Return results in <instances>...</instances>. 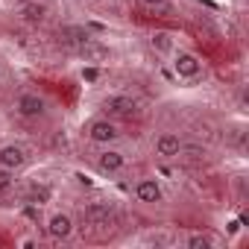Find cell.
Returning <instances> with one entry per match:
<instances>
[{
  "instance_id": "cell-1",
  "label": "cell",
  "mask_w": 249,
  "mask_h": 249,
  "mask_svg": "<svg viewBox=\"0 0 249 249\" xmlns=\"http://www.w3.org/2000/svg\"><path fill=\"white\" fill-rule=\"evenodd\" d=\"M88 135H91V141H97V144H108V141L117 138V129L111 126L108 120H94L91 126H88Z\"/></svg>"
},
{
  "instance_id": "cell-2",
  "label": "cell",
  "mask_w": 249,
  "mask_h": 249,
  "mask_svg": "<svg viewBox=\"0 0 249 249\" xmlns=\"http://www.w3.org/2000/svg\"><path fill=\"white\" fill-rule=\"evenodd\" d=\"M106 108H108L111 114H117V117H132V114L138 111L135 100H129V97H111V100L106 103Z\"/></svg>"
},
{
  "instance_id": "cell-3",
  "label": "cell",
  "mask_w": 249,
  "mask_h": 249,
  "mask_svg": "<svg viewBox=\"0 0 249 249\" xmlns=\"http://www.w3.org/2000/svg\"><path fill=\"white\" fill-rule=\"evenodd\" d=\"M27 161V153L21 147H3L0 150V167H6V170H15Z\"/></svg>"
},
{
  "instance_id": "cell-4",
  "label": "cell",
  "mask_w": 249,
  "mask_h": 249,
  "mask_svg": "<svg viewBox=\"0 0 249 249\" xmlns=\"http://www.w3.org/2000/svg\"><path fill=\"white\" fill-rule=\"evenodd\" d=\"M18 111H21L24 117H38V114L44 111V100L36 97V94H24V97L18 100Z\"/></svg>"
},
{
  "instance_id": "cell-5",
  "label": "cell",
  "mask_w": 249,
  "mask_h": 249,
  "mask_svg": "<svg viewBox=\"0 0 249 249\" xmlns=\"http://www.w3.org/2000/svg\"><path fill=\"white\" fill-rule=\"evenodd\" d=\"M76 50L82 53V59H85V62H100V59H106V56H108V50H106L100 41H91V38H85Z\"/></svg>"
},
{
  "instance_id": "cell-6",
  "label": "cell",
  "mask_w": 249,
  "mask_h": 249,
  "mask_svg": "<svg viewBox=\"0 0 249 249\" xmlns=\"http://www.w3.org/2000/svg\"><path fill=\"white\" fill-rule=\"evenodd\" d=\"M82 220L85 223H94V226H106L111 220V208L108 205H88L82 211Z\"/></svg>"
},
{
  "instance_id": "cell-7",
  "label": "cell",
  "mask_w": 249,
  "mask_h": 249,
  "mask_svg": "<svg viewBox=\"0 0 249 249\" xmlns=\"http://www.w3.org/2000/svg\"><path fill=\"white\" fill-rule=\"evenodd\" d=\"M173 65H176V73H179V76H196V73H199V62H196V56H191V53H179Z\"/></svg>"
},
{
  "instance_id": "cell-8",
  "label": "cell",
  "mask_w": 249,
  "mask_h": 249,
  "mask_svg": "<svg viewBox=\"0 0 249 249\" xmlns=\"http://www.w3.org/2000/svg\"><path fill=\"white\" fill-rule=\"evenodd\" d=\"M156 150H159V156H179L182 153V141H179V135H161L159 138V144H156Z\"/></svg>"
},
{
  "instance_id": "cell-9",
  "label": "cell",
  "mask_w": 249,
  "mask_h": 249,
  "mask_svg": "<svg viewBox=\"0 0 249 249\" xmlns=\"http://www.w3.org/2000/svg\"><path fill=\"white\" fill-rule=\"evenodd\" d=\"M71 229H73V223H71V217H68V214H56V217L50 220V226H47V231H50L53 237H59V240H62V237H68V234H71Z\"/></svg>"
},
{
  "instance_id": "cell-10",
  "label": "cell",
  "mask_w": 249,
  "mask_h": 249,
  "mask_svg": "<svg viewBox=\"0 0 249 249\" xmlns=\"http://www.w3.org/2000/svg\"><path fill=\"white\" fill-rule=\"evenodd\" d=\"M138 199H141V202H159V199H161V188H159V182L144 179V182L138 185Z\"/></svg>"
},
{
  "instance_id": "cell-11",
  "label": "cell",
  "mask_w": 249,
  "mask_h": 249,
  "mask_svg": "<svg viewBox=\"0 0 249 249\" xmlns=\"http://www.w3.org/2000/svg\"><path fill=\"white\" fill-rule=\"evenodd\" d=\"M85 38H88V36H85L82 30H76V27H71V30H62V33H59V41H62L65 47H79Z\"/></svg>"
},
{
  "instance_id": "cell-12",
  "label": "cell",
  "mask_w": 249,
  "mask_h": 249,
  "mask_svg": "<svg viewBox=\"0 0 249 249\" xmlns=\"http://www.w3.org/2000/svg\"><path fill=\"white\" fill-rule=\"evenodd\" d=\"M97 164H100V170L111 173V170H120V167H123V156H120V153H103Z\"/></svg>"
},
{
  "instance_id": "cell-13",
  "label": "cell",
  "mask_w": 249,
  "mask_h": 249,
  "mask_svg": "<svg viewBox=\"0 0 249 249\" xmlns=\"http://www.w3.org/2000/svg\"><path fill=\"white\" fill-rule=\"evenodd\" d=\"M21 15H24V21L38 24V21H44V6H38V3H24V6H21Z\"/></svg>"
},
{
  "instance_id": "cell-14",
  "label": "cell",
  "mask_w": 249,
  "mask_h": 249,
  "mask_svg": "<svg viewBox=\"0 0 249 249\" xmlns=\"http://www.w3.org/2000/svg\"><path fill=\"white\" fill-rule=\"evenodd\" d=\"M30 199H33V202H47V199H50V188H44V185H36V188L30 191Z\"/></svg>"
},
{
  "instance_id": "cell-15",
  "label": "cell",
  "mask_w": 249,
  "mask_h": 249,
  "mask_svg": "<svg viewBox=\"0 0 249 249\" xmlns=\"http://www.w3.org/2000/svg\"><path fill=\"white\" fill-rule=\"evenodd\" d=\"M9 188H12V170L3 167V170H0V194H6Z\"/></svg>"
},
{
  "instance_id": "cell-16",
  "label": "cell",
  "mask_w": 249,
  "mask_h": 249,
  "mask_svg": "<svg viewBox=\"0 0 249 249\" xmlns=\"http://www.w3.org/2000/svg\"><path fill=\"white\" fill-rule=\"evenodd\" d=\"M188 246H191V249H208V246H211V240H208V237H202V234H194V237L188 240Z\"/></svg>"
},
{
  "instance_id": "cell-17",
  "label": "cell",
  "mask_w": 249,
  "mask_h": 249,
  "mask_svg": "<svg viewBox=\"0 0 249 249\" xmlns=\"http://www.w3.org/2000/svg\"><path fill=\"white\" fill-rule=\"evenodd\" d=\"M153 47H159V50H170V38H167L164 33H159V36L153 38Z\"/></svg>"
},
{
  "instance_id": "cell-18",
  "label": "cell",
  "mask_w": 249,
  "mask_h": 249,
  "mask_svg": "<svg viewBox=\"0 0 249 249\" xmlns=\"http://www.w3.org/2000/svg\"><path fill=\"white\" fill-rule=\"evenodd\" d=\"M82 76H85L88 82H94V79H97V68H85V71H82Z\"/></svg>"
},
{
  "instance_id": "cell-19",
  "label": "cell",
  "mask_w": 249,
  "mask_h": 249,
  "mask_svg": "<svg viewBox=\"0 0 249 249\" xmlns=\"http://www.w3.org/2000/svg\"><path fill=\"white\" fill-rule=\"evenodd\" d=\"M144 3H150V6H156V3H161V0H144Z\"/></svg>"
}]
</instances>
